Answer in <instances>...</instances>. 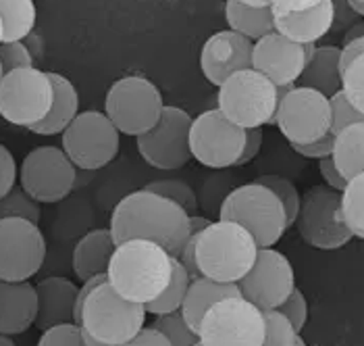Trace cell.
Here are the masks:
<instances>
[{
  "instance_id": "603a6c76",
  "label": "cell",
  "mask_w": 364,
  "mask_h": 346,
  "mask_svg": "<svg viewBox=\"0 0 364 346\" xmlns=\"http://www.w3.org/2000/svg\"><path fill=\"white\" fill-rule=\"evenodd\" d=\"M114 246L117 242L109 228H98L84 234L71 255V267L77 280L87 282L92 278H107Z\"/></svg>"
},
{
  "instance_id": "484cf974",
  "label": "cell",
  "mask_w": 364,
  "mask_h": 346,
  "mask_svg": "<svg viewBox=\"0 0 364 346\" xmlns=\"http://www.w3.org/2000/svg\"><path fill=\"white\" fill-rule=\"evenodd\" d=\"M227 296H240L237 284H225V282H215L208 278H198L190 282V288L186 294V300L181 305V315L186 319V323L198 334L200 321L204 318V313L219 300H223Z\"/></svg>"
},
{
  "instance_id": "30bf717a",
  "label": "cell",
  "mask_w": 364,
  "mask_h": 346,
  "mask_svg": "<svg viewBox=\"0 0 364 346\" xmlns=\"http://www.w3.org/2000/svg\"><path fill=\"white\" fill-rule=\"evenodd\" d=\"M53 82L38 67L15 69L0 80V117L17 127H33L53 107Z\"/></svg>"
},
{
  "instance_id": "9a60e30c",
  "label": "cell",
  "mask_w": 364,
  "mask_h": 346,
  "mask_svg": "<svg viewBox=\"0 0 364 346\" xmlns=\"http://www.w3.org/2000/svg\"><path fill=\"white\" fill-rule=\"evenodd\" d=\"M246 142V130L231 123L219 109H210L192 119L190 150L192 159L208 169L235 167Z\"/></svg>"
},
{
  "instance_id": "8fae6325",
  "label": "cell",
  "mask_w": 364,
  "mask_h": 346,
  "mask_svg": "<svg viewBox=\"0 0 364 346\" xmlns=\"http://www.w3.org/2000/svg\"><path fill=\"white\" fill-rule=\"evenodd\" d=\"M296 228L302 240L318 251H337L354 238L341 215V192L325 184L302 194Z\"/></svg>"
},
{
  "instance_id": "7c38bea8",
  "label": "cell",
  "mask_w": 364,
  "mask_h": 346,
  "mask_svg": "<svg viewBox=\"0 0 364 346\" xmlns=\"http://www.w3.org/2000/svg\"><path fill=\"white\" fill-rule=\"evenodd\" d=\"M77 182V167L58 146H38L29 150L19 169V184L40 204L65 201Z\"/></svg>"
},
{
  "instance_id": "8d00e7d4",
  "label": "cell",
  "mask_w": 364,
  "mask_h": 346,
  "mask_svg": "<svg viewBox=\"0 0 364 346\" xmlns=\"http://www.w3.org/2000/svg\"><path fill=\"white\" fill-rule=\"evenodd\" d=\"M341 92L364 115V55L356 57L341 71Z\"/></svg>"
},
{
  "instance_id": "f6af8a7d",
  "label": "cell",
  "mask_w": 364,
  "mask_h": 346,
  "mask_svg": "<svg viewBox=\"0 0 364 346\" xmlns=\"http://www.w3.org/2000/svg\"><path fill=\"white\" fill-rule=\"evenodd\" d=\"M262 138H264L262 127H250V130H246V142H244L242 154H240V159H237L235 167H240V165H248L250 161L256 159V154H258V152H260V148H262Z\"/></svg>"
},
{
  "instance_id": "4fadbf2b",
  "label": "cell",
  "mask_w": 364,
  "mask_h": 346,
  "mask_svg": "<svg viewBox=\"0 0 364 346\" xmlns=\"http://www.w3.org/2000/svg\"><path fill=\"white\" fill-rule=\"evenodd\" d=\"M273 125L289 145H309L331 132V103L312 88L294 86L279 100Z\"/></svg>"
},
{
  "instance_id": "91938a15",
  "label": "cell",
  "mask_w": 364,
  "mask_h": 346,
  "mask_svg": "<svg viewBox=\"0 0 364 346\" xmlns=\"http://www.w3.org/2000/svg\"><path fill=\"white\" fill-rule=\"evenodd\" d=\"M194 346H202V345H200V340H198V342H196V345H194Z\"/></svg>"
},
{
  "instance_id": "bcb514c9",
  "label": "cell",
  "mask_w": 364,
  "mask_h": 346,
  "mask_svg": "<svg viewBox=\"0 0 364 346\" xmlns=\"http://www.w3.org/2000/svg\"><path fill=\"white\" fill-rule=\"evenodd\" d=\"M318 172H321L323 179H325V186L333 188V190H337V192H341V190L346 188L348 179H346V177L341 175V172L337 169L333 157L321 159V161H318Z\"/></svg>"
},
{
  "instance_id": "5bb4252c",
  "label": "cell",
  "mask_w": 364,
  "mask_h": 346,
  "mask_svg": "<svg viewBox=\"0 0 364 346\" xmlns=\"http://www.w3.org/2000/svg\"><path fill=\"white\" fill-rule=\"evenodd\" d=\"M46 261V238L38 224L0 219V280L29 282Z\"/></svg>"
},
{
  "instance_id": "db71d44e",
  "label": "cell",
  "mask_w": 364,
  "mask_h": 346,
  "mask_svg": "<svg viewBox=\"0 0 364 346\" xmlns=\"http://www.w3.org/2000/svg\"><path fill=\"white\" fill-rule=\"evenodd\" d=\"M350 6H352V9L364 19V2H352V0H350Z\"/></svg>"
},
{
  "instance_id": "6f0895ef",
  "label": "cell",
  "mask_w": 364,
  "mask_h": 346,
  "mask_svg": "<svg viewBox=\"0 0 364 346\" xmlns=\"http://www.w3.org/2000/svg\"><path fill=\"white\" fill-rule=\"evenodd\" d=\"M2 75H4V71H2V67H0V80H2Z\"/></svg>"
},
{
  "instance_id": "7bdbcfd3",
  "label": "cell",
  "mask_w": 364,
  "mask_h": 346,
  "mask_svg": "<svg viewBox=\"0 0 364 346\" xmlns=\"http://www.w3.org/2000/svg\"><path fill=\"white\" fill-rule=\"evenodd\" d=\"M333 145H336V134H327L314 142H309V145H294L291 148L304 157V159H310V161H321V159H327L333 154Z\"/></svg>"
},
{
  "instance_id": "cb8c5ba5",
  "label": "cell",
  "mask_w": 364,
  "mask_h": 346,
  "mask_svg": "<svg viewBox=\"0 0 364 346\" xmlns=\"http://www.w3.org/2000/svg\"><path fill=\"white\" fill-rule=\"evenodd\" d=\"M50 82H53V107L48 111V115L44 117L40 123H36L33 127H29L31 134L38 136H56L63 134L69 123L80 115V92L73 86V82L60 73L48 71Z\"/></svg>"
},
{
  "instance_id": "f5cc1de1",
  "label": "cell",
  "mask_w": 364,
  "mask_h": 346,
  "mask_svg": "<svg viewBox=\"0 0 364 346\" xmlns=\"http://www.w3.org/2000/svg\"><path fill=\"white\" fill-rule=\"evenodd\" d=\"M82 334H84V345L85 346H112V345H107V342H100V340H96V338H92L90 334H85L84 330H82Z\"/></svg>"
},
{
  "instance_id": "d590c367",
  "label": "cell",
  "mask_w": 364,
  "mask_h": 346,
  "mask_svg": "<svg viewBox=\"0 0 364 346\" xmlns=\"http://www.w3.org/2000/svg\"><path fill=\"white\" fill-rule=\"evenodd\" d=\"M152 327H156L171 342V346H194L198 342V334L186 323L181 311L156 315Z\"/></svg>"
},
{
  "instance_id": "ee69618b",
  "label": "cell",
  "mask_w": 364,
  "mask_h": 346,
  "mask_svg": "<svg viewBox=\"0 0 364 346\" xmlns=\"http://www.w3.org/2000/svg\"><path fill=\"white\" fill-rule=\"evenodd\" d=\"M333 4V28L331 31L350 29L354 23H358L363 17L350 6V0H331Z\"/></svg>"
},
{
  "instance_id": "680465c9",
  "label": "cell",
  "mask_w": 364,
  "mask_h": 346,
  "mask_svg": "<svg viewBox=\"0 0 364 346\" xmlns=\"http://www.w3.org/2000/svg\"><path fill=\"white\" fill-rule=\"evenodd\" d=\"M352 2H364V0H352Z\"/></svg>"
},
{
  "instance_id": "6da1fadb",
  "label": "cell",
  "mask_w": 364,
  "mask_h": 346,
  "mask_svg": "<svg viewBox=\"0 0 364 346\" xmlns=\"http://www.w3.org/2000/svg\"><path fill=\"white\" fill-rule=\"evenodd\" d=\"M109 230L117 244L134 238L150 240L177 259L190 238V213L177 202L141 188L114 204Z\"/></svg>"
},
{
  "instance_id": "f546056e",
  "label": "cell",
  "mask_w": 364,
  "mask_h": 346,
  "mask_svg": "<svg viewBox=\"0 0 364 346\" xmlns=\"http://www.w3.org/2000/svg\"><path fill=\"white\" fill-rule=\"evenodd\" d=\"M190 273L186 271V267L175 259L173 261V276H171V282H168L167 290L152 303L144 305L146 313H152L154 318L156 315H167V313H175L181 309L183 300H186V294L190 288Z\"/></svg>"
},
{
  "instance_id": "7402d4cb",
  "label": "cell",
  "mask_w": 364,
  "mask_h": 346,
  "mask_svg": "<svg viewBox=\"0 0 364 346\" xmlns=\"http://www.w3.org/2000/svg\"><path fill=\"white\" fill-rule=\"evenodd\" d=\"M331 28H333L331 0H321L318 4L298 13H275V31L298 44H316L331 31Z\"/></svg>"
},
{
  "instance_id": "d4e9b609",
  "label": "cell",
  "mask_w": 364,
  "mask_h": 346,
  "mask_svg": "<svg viewBox=\"0 0 364 346\" xmlns=\"http://www.w3.org/2000/svg\"><path fill=\"white\" fill-rule=\"evenodd\" d=\"M341 48L327 44V46H316L314 55L306 63L298 86L312 88L327 98H331L341 90Z\"/></svg>"
},
{
  "instance_id": "ba28073f",
  "label": "cell",
  "mask_w": 364,
  "mask_h": 346,
  "mask_svg": "<svg viewBox=\"0 0 364 346\" xmlns=\"http://www.w3.org/2000/svg\"><path fill=\"white\" fill-rule=\"evenodd\" d=\"M198 340L202 346H262L264 318L242 294L215 303L200 321Z\"/></svg>"
},
{
  "instance_id": "f35d334b",
  "label": "cell",
  "mask_w": 364,
  "mask_h": 346,
  "mask_svg": "<svg viewBox=\"0 0 364 346\" xmlns=\"http://www.w3.org/2000/svg\"><path fill=\"white\" fill-rule=\"evenodd\" d=\"M329 103H331V134L341 132L343 127H348L352 123L364 121L363 113L352 107V103L346 98V94L341 90L329 98Z\"/></svg>"
},
{
  "instance_id": "ab89813d",
  "label": "cell",
  "mask_w": 364,
  "mask_h": 346,
  "mask_svg": "<svg viewBox=\"0 0 364 346\" xmlns=\"http://www.w3.org/2000/svg\"><path fill=\"white\" fill-rule=\"evenodd\" d=\"M38 346H85L82 327L77 323H63L42 332Z\"/></svg>"
},
{
  "instance_id": "4316f807",
  "label": "cell",
  "mask_w": 364,
  "mask_h": 346,
  "mask_svg": "<svg viewBox=\"0 0 364 346\" xmlns=\"http://www.w3.org/2000/svg\"><path fill=\"white\" fill-rule=\"evenodd\" d=\"M225 19L229 29L242 33L252 42L275 31V13L271 6L254 9L237 0H225Z\"/></svg>"
},
{
  "instance_id": "b9f144b4",
  "label": "cell",
  "mask_w": 364,
  "mask_h": 346,
  "mask_svg": "<svg viewBox=\"0 0 364 346\" xmlns=\"http://www.w3.org/2000/svg\"><path fill=\"white\" fill-rule=\"evenodd\" d=\"M19 179V169L13 152L4 145H0V199L9 194Z\"/></svg>"
},
{
  "instance_id": "e575fe53",
  "label": "cell",
  "mask_w": 364,
  "mask_h": 346,
  "mask_svg": "<svg viewBox=\"0 0 364 346\" xmlns=\"http://www.w3.org/2000/svg\"><path fill=\"white\" fill-rule=\"evenodd\" d=\"M258 184L267 186L283 204L285 209V215H287V226H294L296 224V217H298V211H300V192L298 188L294 186V182H289L287 177L277 175V173H269V175H262L256 179Z\"/></svg>"
},
{
  "instance_id": "681fc988",
  "label": "cell",
  "mask_w": 364,
  "mask_h": 346,
  "mask_svg": "<svg viewBox=\"0 0 364 346\" xmlns=\"http://www.w3.org/2000/svg\"><path fill=\"white\" fill-rule=\"evenodd\" d=\"M360 55H364V38H356V40L343 42V46H341V58H339L341 71H343L354 58L360 57Z\"/></svg>"
},
{
  "instance_id": "e0dca14e",
  "label": "cell",
  "mask_w": 364,
  "mask_h": 346,
  "mask_svg": "<svg viewBox=\"0 0 364 346\" xmlns=\"http://www.w3.org/2000/svg\"><path fill=\"white\" fill-rule=\"evenodd\" d=\"M240 294L260 311L277 309L296 288L289 259L277 248H258L252 269L237 282Z\"/></svg>"
},
{
  "instance_id": "44dd1931",
  "label": "cell",
  "mask_w": 364,
  "mask_h": 346,
  "mask_svg": "<svg viewBox=\"0 0 364 346\" xmlns=\"http://www.w3.org/2000/svg\"><path fill=\"white\" fill-rule=\"evenodd\" d=\"M38 318V294L29 282L0 280V334H26Z\"/></svg>"
},
{
  "instance_id": "3957f363",
  "label": "cell",
  "mask_w": 364,
  "mask_h": 346,
  "mask_svg": "<svg viewBox=\"0 0 364 346\" xmlns=\"http://www.w3.org/2000/svg\"><path fill=\"white\" fill-rule=\"evenodd\" d=\"M146 315L144 305L123 298L107 278H92L77 292L75 323L100 342L125 345L144 327Z\"/></svg>"
},
{
  "instance_id": "7a4b0ae2",
  "label": "cell",
  "mask_w": 364,
  "mask_h": 346,
  "mask_svg": "<svg viewBox=\"0 0 364 346\" xmlns=\"http://www.w3.org/2000/svg\"><path fill=\"white\" fill-rule=\"evenodd\" d=\"M173 261L167 251L150 240H125L114 246L107 282L123 298L148 305L167 290L173 276Z\"/></svg>"
},
{
  "instance_id": "4dcf8cb0",
  "label": "cell",
  "mask_w": 364,
  "mask_h": 346,
  "mask_svg": "<svg viewBox=\"0 0 364 346\" xmlns=\"http://www.w3.org/2000/svg\"><path fill=\"white\" fill-rule=\"evenodd\" d=\"M341 215L352 236L364 240V173L350 177L341 190Z\"/></svg>"
},
{
  "instance_id": "277c9868",
  "label": "cell",
  "mask_w": 364,
  "mask_h": 346,
  "mask_svg": "<svg viewBox=\"0 0 364 346\" xmlns=\"http://www.w3.org/2000/svg\"><path fill=\"white\" fill-rule=\"evenodd\" d=\"M258 255V244L244 226L227 219L210 221L196 236V267L202 278L237 284Z\"/></svg>"
},
{
  "instance_id": "83f0119b",
  "label": "cell",
  "mask_w": 364,
  "mask_h": 346,
  "mask_svg": "<svg viewBox=\"0 0 364 346\" xmlns=\"http://www.w3.org/2000/svg\"><path fill=\"white\" fill-rule=\"evenodd\" d=\"M331 157L346 179L364 173V121L337 132Z\"/></svg>"
},
{
  "instance_id": "11a10c76",
  "label": "cell",
  "mask_w": 364,
  "mask_h": 346,
  "mask_svg": "<svg viewBox=\"0 0 364 346\" xmlns=\"http://www.w3.org/2000/svg\"><path fill=\"white\" fill-rule=\"evenodd\" d=\"M0 346H17V345H15V340H13L11 336L0 334Z\"/></svg>"
},
{
  "instance_id": "7dc6e473",
  "label": "cell",
  "mask_w": 364,
  "mask_h": 346,
  "mask_svg": "<svg viewBox=\"0 0 364 346\" xmlns=\"http://www.w3.org/2000/svg\"><path fill=\"white\" fill-rule=\"evenodd\" d=\"M121 346H171L167 338L156 330V327H152V325H144L140 332L132 338V340H127L125 345Z\"/></svg>"
},
{
  "instance_id": "ffe728a7",
  "label": "cell",
  "mask_w": 364,
  "mask_h": 346,
  "mask_svg": "<svg viewBox=\"0 0 364 346\" xmlns=\"http://www.w3.org/2000/svg\"><path fill=\"white\" fill-rule=\"evenodd\" d=\"M77 284L65 276H48L36 284L38 318L36 323L42 332L63 323H75Z\"/></svg>"
},
{
  "instance_id": "ac0fdd59",
  "label": "cell",
  "mask_w": 364,
  "mask_h": 346,
  "mask_svg": "<svg viewBox=\"0 0 364 346\" xmlns=\"http://www.w3.org/2000/svg\"><path fill=\"white\" fill-rule=\"evenodd\" d=\"M306 63V44L287 40L277 31H271L254 42L252 67L275 86H296Z\"/></svg>"
},
{
  "instance_id": "2e32d148",
  "label": "cell",
  "mask_w": 364,
  "mask_h": 346,
  "mask_svg": "<svg viewBox=\"0 0 364 346\" xmlns=\"http://www.w3.org/2000/svg\"><path fill=\"white\" fill-rule=\"evenodd\" d=\"M192 115L179 107H165L152 130L138 136L140 157L154 169L175 172L190 163Z\"/></svg>"
},
{
  "instance_id": "5b68a950",
  "label": "cell",
  "mask_w": 364,
  "mask_h": 346,
  "mask_svg": "<svg viewBox=\"0 0 364 346\" xmlns=\"http://www.w3.org/2000/svg\"><path fill=\"white\" fill-rule=\"evenodd\" d=\"M219 219L244 226L254 236L258 248L275 246L289 228L279 199L258 182L237 186L227 192L219 204Z\"/></svg>"
},
{
  "instance_id": "9c48e42d",
  "label": "cell",
  "mask_w": 364,
  "mask_h": 346,
  "mask_svg": "<svg viewBox=\"0 0 364 346\" xmlns=\"http://www.w3.org/2000/svg\"><path fill=\"white\" fill-rule=\"evenodd\" d=\"M60 148L84 172H98L112 163L121 148V132L100 111H84L60 134Z\"/></svg>"
},
{
  "instance_id": "9f6ffc18",
  "label": "cell",
  "mask_w": 364,
  "mask_h": 346,
  "mask_svg": "<svg viewBox=\"0 0 364 346\" xmlns=\"http://www.w3.org/2000/svg\"><path fill=\"white\" fill-rule=\"evenodd\" d=\"M4 42V26H2V19H0V44Z\"/></svg>"
},
{
  "instance_id": "94428289",
  "label": "cell",
  "mask_w": 364,
  "mask_h": 346,
  "mask_svg": "<svg viewBox=\"0 0 364 346\" xmlns=\"http://www.w3.org/2000/svg\"><path fill=\"white\" fill-rule=\"evenodd\" d=\"M302 346H306V345H302Z\"/></svg>"
},
{
  "instance_id": "f907efd6",
  "label": "cell",
  "mask_w": 364,
  "mask_h": 346,
  "mask_svg": "<svg viewBox=\"0 0 364 346\" xmlns=\"http://www.w3.org/2000/svg\"><path fill=\"white\" fill-rule=\"evenodd\" d=\"M356 38H364V19H360L358 23H354L350 29H346L343 42H350V40H356Z\"/></svg>"
},
{
  "instance_id": "f1b7e54d",
  "label": "cell",
  "mask_w": 364,
  "mask_h": 346,
  "mask_svg": "<svg viewBox=\"0 0 364 346\" xmlns=\"http://www.w3.org/2000/svg\"><path fill=\"white\" fill-rule=\"evenodd\" d=\"M0 19L4 26V42L26 40L36 28L38 11L33 0H0Z\"/></svg>"
},
{
  "instance_id": "8992f818",
  "label": "cell",
  "mask_w": 364,
  "mask_h": 346,
  "mask_svg": "<svg viewBox=\"0 0 364 346\" xmlns=\"http://www.w3.org/2000/svg\"><path fill=\"white\" fill-rule=\"evenodd\" d=\"M277 107V86L254 67L233 73L219 86L217 109L244 130L273 125Z\"/></svg>"
},
{
  "instance_id": "836d02e7",
  "label": "cell",
  "mask_w": 364,
  "mask_h": 346,
  "mask_svg": "<svg viewBox=\"0 0 364 346\" xmlns=\"http://www.w3.org/2000/svg\"><path fill=\"white\" fill-rule=\"evenodd\" d=\"M144 190L161 194L168 201L177 202L179 206H183L190 215H194V211L198 209V196L194 192V188L190 184H186L183 179L177 177H165V179H154L150 184L144 186Z\"/></svg>"
},
{
  "instance_id": "74e56055",
  "label": "cell",
  "mask_w": 364,
  "mask_h": 346,
  "mask_svg": "<svg viewBox=\"0 0 364 346\" xmlns=\"http://www.w3.org/2000/svg\"><path fill=\"white\" fill-rule=\"evenodd\" d=\"M0 67L4 73L15 71V69H26L33 67V55L23 40L17 42H2L0 44Z\"/></svg>"
},
{
  "instance_id": "d6a6232c",
  "label": "cell",
  "mask_w": 364,
  "mask_h": 346,
  "mask_svg": "<svg viewBox=\"0 0 364 346\" xmlns=\"http://www.w3.org/2000/svg\"><path fill=\"white\" fill-rule=\"evenodd\" d=\"M11 217L40 224V217H42L40 202L33 201L21 186H15L9 194L0 199V219H11Z\"/></svg>"
},
{
  "instance_id": "d6986e66",
  "label": "cell",
  "mask_w": 364,
  "mask_h": 346,
  "mask_svg": "<svg viewBox=\"0 0 364 346\" xmlns=\"http://www.w3.org/2000/svg\"><path fill=\"white\" fill-rule=\"evenodd\" d=\"M254 42L233 29L213 33L200 53V69L206 82L221 86L227 78L252 67Z\"/></svg>"
},
{
  "instance_id": "1f68e13d",
  "label": "cell",
  "mask_w": 364,
  "mask_h": 346,
  "mask_svg": "<svg viewBox=\"0 0 364 346\" xmlns=\"http://www.w3.org/2000/svg\"><path fill=\"white\" fill-rule=\"evenodd\" d=\"M264 318V342L262 346H302L300 332L277 309L262 311Z\"/></svg>"
},
{
  "instance_id": "52a82bcc",
  "label": "cell",
  "mask_w": 364,
  "mask_h": 346,
  "mask_svg": "<svg viewBox=\"0 0 364 346\" xmlns=\"http://www.w3.org/2000/svg\"><path fill=\"white\" fill-rule=\"evenodd\" d=\"M163 109L161 90L144 75H125L117 80L105 98V115L121 134L134 138L152 130L163 115Z\"/></svg>"
},
{
  "instance_id": "60d3db41",
  "label": "cell",
  "mask_w": 364,
  "mask_h": 346,
  "mask_svg": "<svg viewBox=\"0 0 364 346\" xmlns=\"http://www.w3.org/2000/svg\"><path fill=\"white\" fill-rule=\"evenodd\" d=\"M277 311L289 319V323H291L298 332H302L304 325H306V321H309V303H306L304 292L294 288V292H291V294L281 303L279 307H277Z\"/></svg>"
},
{
  "instance_id": "816d5d0a",
  "label": "cell",
  "mask_w": 364,
  "mask_h": 346,
  "mask_svg": "<svg viewBox=\"0 0 364 346\" xmlns=\"http://www.w3.org/2000/svg\"><path fill=\"white\" fill-rule=\"evenodd\" d=\"M246 6H254V9H262V6H271V0H237Z\"/></svg>"
},
{
  "instance_id": "c3c4849f",
  "label": "cell",
  "mask_w": 364,
  "mask_h": 346,
  "mask_svg": "<svg viewBox=\"0 0 364 346\" xmlns=\"http://www.w3.org/2000/svg\"><path fill=\"white\" fill-rule=\"evenodd\" d=\"M321 0H271V9L275 13H298L318 4Z\"/></svg>"
}]
</instances>
